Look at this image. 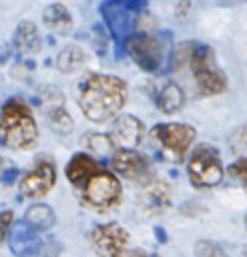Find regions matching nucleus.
Instances as JSON below:
<instances>
[{"label": "nucleus", "mask_w": 247, "mask_h": 257, "mask_svg": "<svg viewBox=\"0 0 247 257\" xmlns=\"http://www.w3.org/2000/svg\"><path fill=\"white\" fill-rule=\"evenodd\" d=\"M64 173L74 195L88 209L110 211L122 199L120 181L94 155L88 153L72 155Z\"/></svg>", "instance_id": "1"}, {"label": "nucleus", "mask_w": 247, "mask_h": 257, "mask_svg": "<svg viewBox=\"0 0 247 257\" xmlns=\"http://www.w3.org/2000/svg\"><path fill=\"white\" fill-rule=\"evenodd\" d=\"M127 94L129 86L122 78L102 72H90L78 84L76 102L90 122L100 124L112 120L122 110Z\"/></svg>", "instance_id": "2"}, {"label": "nucleus", "mask_w": 247, "mask_h": 257, "mask_svg": "<svg viewBox=\"0 0 247 257\" xmlns=\"http://www.w3.org/2000/svg\"><path fill=\"white\" fill-rule=\"evenodd\" d=\"M183 68H189L197 86V92L201 96H213L227 90V76L217 64L215 50L197 40H187L173 48L169 70L179 72Z\"/></svg>", "instance_id": "3"}, {"label": "nucleus", "mask_w": 247, "mask_h": 257, "mask_svg": "<svg viewBox=\"0 0 247 257\" xmlns=\"http://www.w3.org/2000/svg\"><path fill=\"white\" fill-rule=\"evenodd\" d=\"M38 141L36 118L26 100L14 96L0 108V145L10 151H30Z\"/></svg>", "instance_id": "4"}, {"label": "nucleus", "mask_w": 247, "mask_h": 257, "mask_svg": "<svg viewBox=\"0 0 247 257\" xmlns=\"http://www.w3.org/2000/svg\"><path fill=\"white\" fill-rule=\"evenodd\" d=\"M122 50L131 56V60L145 72H161L169 68L171 52H173V40L171 32H133L127 40Z\"/></svg>", "instance_id": "5"}, {"label": "nucleus", "mask_w": 247, "mask_h": 257, "mask_svg": "<svg viewBox=\"0 0 247 257\" xmlns=\"http://www.w3.org/2000/svg\"><path fill=\"white\" fill-rule=\"evenodd\" d=\"M147 6L149 0H104L100 4V16L118 50H122L125 40L135 32L139 16L147 10Z\"/></svg>", "instance_id": "6"}, {"label": "nucleus", "mask_w": 247, "mask_h": 257, "mask_svg": "<svg viewBox=\"0 0 247 257\" xmlns=\"http://www.w3.org/2000/svg\"><path fill=\"white\" fill-rule=\"evenodd\" d=\"M195 128L187 122H161L151 128L155 147L165 159L173 163H181L185 159L191 145L195 143Z\"/></svg>", "instance_id": "7"}, {"label": "nucleus", "mask_w": 247, "mask_h": 257, "mask_svg": "<svg viewBox=\"0 0 247 257\" xmlns=\"http://www.w3.org/2000/svg\"><path fill=\"white\" fill-rule=\"evenodd\" d=\"M187 173L195 187L209 189L223 181V163L219 157V151L207 143H201L193 149L189 161H187Z\"/></svg>", "instance_id": "8"}, {"label": "nucleus", "mask_w": 247, "mask_h": 257, "mask_svg": "<svg viewBox=\"0 0 247 257\" xmlns=\"http://www.w3.org/2000/svg\"><path fill=\"white\" fill-rule=\"evenodd\" d=\"M56 185V165L50 157H36L32 167L22 175L18 189L28 199H40L52 191Z\"/></svg>", "instance_id": "9"}, {"label": "nucleus", "mask_w": 247, "mask_h": 257, "mask_svg": "<svg viewBox=\"0 0 247 257\" xmlns=\"http://www.w3.org/2000/svg\"><path fill=\"white\" fill-rule=\"evenodd\" d=\"M110 167L116 175L133 181V183H141V185L151 183L153 175H155L151 161L143 153H139L131 147L114 149L110 155Z\"/></svg>", "instance_id": "10"}, {"label": "nucleus", "mask_w": 247, "mask_h": 257, "mask_svg": "<svg viewBox=\"0 0 247 257\" xmlns=\"http://www.w3.org/2000/svg\"><path fill=\"white\" fill-rule=\"evenodd\" d=\"M90 245L98 255H125L127 247L131 243V235L125 227H120L118 223H104V225H96L90 231Z\"/></svg>", "instance_id": "11"}, {"label": "nucleus", "mask_w": 247, "mask_h": 257, "mask_svg": "<svg viewBox=\"0 0 247 257\" xmlns=\"http://www.w3.org/2000/svg\"><path fill=\"white\" fill-rule=\"evenodd\" d=\"M149 94L153 98V102L157 104V108L165 114H175L183 108L185 104V94L183 88L171 80V78H157L149 84Z\"/></svg>", "instance_id": "12"}, {"label": "nucleus", "mask_w": 247, "mask_h": 257, "mask_svg": "<svg viewBox=\"0 0 247 257\" xmlns=\"http://www.w3.org/2000/svg\"><path fill=\"white\" fill-rule=\"evenodd\" d=\"M8 247L14 255H36L42 251V239L28 223H12L8 231Z\"/></svg>", "instance_id": "13"}, {"label": "nucleus", "mask_w": 247, "mask_h": 257, "mask_svg": "<svg viewBox=\"0 0 247 257\" xmlns=\"http://www.w3.org/2000/svg\"><path fill=\"white\" fill-rule=\"evenodd\" d=\"M114 118H116V120H114V124H112V133H110L114 145L131 147V149L139 147V145L143 143L145 135H147L145 124H143L137 116H133V114H122V116L116 114Z\"/></svg>", "instance_id": "14"}, {"label": "nucleus", "mask_w": 247, "mask_h": 257, "mask_svg": "<svg viewBox=\"0 0 247 257\" xmlns=\"http://www.w3.org/2000/svg\"><path fill=\"white\" fill-rule=\"evenodd\" d=\"M171 199H173V193H171L169 185L151 181V183H147V189L141 195V207L147 213H163L169 209Z\"/></svg>", "instance_id": "15"}, {"label": "nucleus", "mask_w": 247, "mask_h": 257, "mask_svg": "<svg viewBox=\"0 0 247 257\" xmlns=\"http://www.w3.org/2000/svg\"><path fill=\"white\" fill-rule=\"evenodd\" d=\"M46 120L50 124V128L58 135H68L72 133V118L70 114L66 112L64 104H62V94H54V96H48L46 98Z\"/></svg>", "instance_id": "16"}, {"label": "nucleus", "mask_w": 247, "mask_h": 257, "mask_svg": "<svg viewBox=\"0 0 247 257\" xmlns=\"http://www.w3.org/2000/svg\"><path fill=\"white\" fill-rule=\"evenodd\" d=\"M44 26L54 34H70L72 30V16L62 4H50L42 12Z\"/></svg>", "instance_id": "17"}, {"label": "nucleus", "mask_w": 247, "mask_h": 257, "mask_svg": "<svg viewBox=\"0 0 247 257\" xmlns=\"http://www.w3.org/2000/svg\"><path fill=\"white\" fill-rule=\"evenodd\" d=\"M12 44L22 54H34V52H38L40 50V34H38V28L32 22H28V20L20 22L16 26Z\"/></svg>", "instance_id": "18"}, {"label": "nucleus", "mask_w": 247, "mask_h": 257, "mask_svg": "<svg viewBox=\"0 0 247 257\" xmlns=\"http://www.w3.org/2000/svg\"><path fill=\"white\" fill-rule=\"evenodd\" d=\"M24 223H28L30 227H34L36 231H46L54 225L56 221V215L52 211V207L44 205V203H34L30 205L26 211H24V217H22Z\"/></svg>", "instance_id": "19"}, {"label": "nucleus", "mask_w": 247, "mask_h": 257, "mask_svg": "<svg viewBox=\"0 0 247 257\" xmlns=\"http://www.w3.org/2000/svg\"><path fill=\"white\" fill-rule=\"evenodd\" d=\"M86 56L78 46H64L56 58V66L62 72H74L84 64Z\"/></svg>", "instance_id": "20"}, {"label": "nucleus", "mask_w": 247, "mask_h": 257, "mask_svg": "<svg viewBox=\"0 0 247 257\" xmlns=\"http://www.w3.org/2000/svg\"><path fill=\"white\" fill-rule=\"evenodd\" d=\"M82 143H84V145L88 147V151H90L92 155H96V157H110L112 151L116 149V145H114V141H112L110 135H98V133L86 135V137H82Z\"/></svg>", "instance_id": "21"}, {"label": "nucleus", "mask_w": 247, "mask_h": 257, "mask_svg": "<svg viewBox=\"0 0 247 257\" xmlns=\"http://www.w3.org/2000/svg\"><path fill=\"white\" fill-rule=\"evenodd\" d=\"M229 177L235 179L243 189H247V157H241L239 161L231 163L229 169H227Z\"/></svg>", "instance_id": "22"}, {"label": "nucleus", "mask_w": 247, "mask_h": 257, "mask_svg": "<svg viewBox=\"0 0 247 257\" xmlns=\"http://www.w3.org/2000/svg\"><path fill=\"white\" fill-rule=\"evenodd\" d=\"M231 149L235 155L239 157H247V124L239 126L233 135H231Z\"/></svg>", "instance_id": "23"}, {"label": "nucleus", "mask_w": 247, "mask_h": 257, "mask_svg": "<svg viewBox=\"0 0 247 257\" xmlns=\"http://www.w3.org/2000/svg\"><path fill=\"white\" fill-rule=\"evenodd\" d=\"M12 223H14V213L12 211H0V245L6 241Z\"/></svg>", "instance_id": "24"}, {"label": "nucleus", "mask_w": 247, "mask_h": 257, "mask_svg": "<svg viewBox=\"0 0 247 257\" xmlns=\"http://www.w3.org/2000/svg\"><path fill=\"white\" fill-rule=\"evenodd\" d=\"M195 253L197 255H223V249L213 245L211 241H199L195 245Z\"/></svg>", "instance_id": "25"}, {"label": "nucleus", "mask_w": 247, "mask_h": 257, "mask_svg": "<svg viewBox=\"0 0 247 257\" xmlns=\"http://www.w3.org/2000/svg\"><path fill=\"white\" fill-rule=\"evenodd\" d=\"M155 233H157V237H159V241H161V243H165V241H167V233H165L161 227H157V229H155Z\"/></svg>", "instance_id": "26"}, {"label": "nucleus", "mask_w": 247, "mask_h": 257, "mask_svg": "<svg viewBox=\"0 0 247 257\" xmlns=\"http://www.w3.org/2000/svg\"><path fill=\"white\" fill-rule=\"evenodd\" d=\"M245 225H247V215H245Z\"/></svg>", "instance_id": "27"}]
</instances>
